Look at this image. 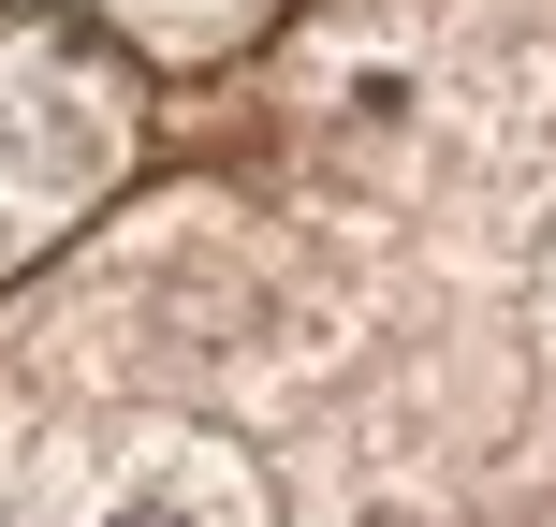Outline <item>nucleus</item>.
Listing matches in <instances>:
<instances>
[{"label": "nucleus", "instance_id": "nucleus-4", "mask_svg": "<svg viewBox=\"0 0 556 527\" xmlns=\"http://www.w3.org/2000/svg\"><path fill=\"white\" fill-rule=\"evenodd\" d=\"M0 527H15V499H0Z\"/></svg>", "mask_w": 556, "mask_h": 527}, {"label": "nucleus", "instance_id": "nucleus-2", "mask_svg": "<svg viewBox=\"0 0 556 527\" xmlns=\"http://www.w3.org/2000/svg\"><path fill=\"white\" fill-rule=\"evenodd\" d=\"M74 527H264V484H250V454H220V440L176 425V440H147Z\"/></svg>", "mask_w": 556, "mask_h": 527}, {"label": "nucleus", "instance_id": "nucleus-1", "mask_svg": "<svg viewBox=\"0 0 556 527\" xmlns=\"http://www.w3.org/2000/svg\"><path fill=\"white\" fill-rule=\"evenodd\" d=\"M0 191L15 205H59V191H88V176L117 162V103L74 74V59H45V45H15L0 59Z\"/></svg>", "mask_w": 556, "mask_h": 527}, {"label": "nucleus", "instance_id": "nucleus-3", "mask_svg": "<svg viewBox=\"0 0 556 527\" xmlns=\"http://www.w3.org/2000/svg\"><path fill=\"white\" fill-rule=\"evenodd\" d=\"M337 527H440V513H425L410 484H352V513H337Z\"/></svg>", "mask_w": 556, "mask_h": 527}]
</instances>
